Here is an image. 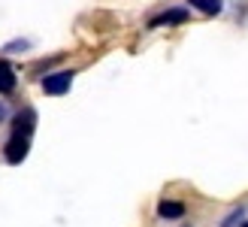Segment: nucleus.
I'll return each instance as SVG.
<instances>
[{
	"instance_id": "nucleus-5",
	"label": "nucleus",
	"mask_w": 248,
	"mask_h": 227,
	"mask_svg": "<svg viewBox=\"0 0 248 227\" xmlns=\"http://www.w3.org/2000/svg\"><path fill=\"white\" fill-rule=\"evenodd\" d=\"M157 215L160 218H182L185 215V203H182V200H160V203H157Z\"/></svg>"
},
{
	"instance_id": "nucleus-6",
	"label": "nucleus",
	"mask_w": 248,
	"mask_h": 227,
	"mask_svg": "<svg viewBox=\"0 0 248 227\" xmlns=\"http://www.w3.org/2000/svg\"><path fill=\"white\" fill-rule=\"evenodd\" d=\"M194 9H200L203 16H218L221 12V0H191Z\"/></svg>"
},
{
	"instance_id": "nucleus-8",
	"label": "nucleus",
	"mask_w": 248,
	"mask_h": 227,
	"mask_svg": "<svg viewBox=\"0 0 248 227\" xmlns=\"http://www.w3.org/2000/svg\"><path fill=\"white\" fill-rule=\"evenodd\" d=\"M242 218H245V209H233L230 215H227V221L221 224V227H236V224H242Z\"/></svg>"
},
{
	"instance_id": "nucleus-9",
	"label": "nucleus",
	"mask_w": 248,
	"mask_h": 227,
	"mask_svg": "<svg viewBox=\"0 0 248 227\" xmlns=\"http://www.w3.org/2000/svg\"><path fill=\"white\" fill-rule=\"evenodd\" d=\"M6 118V106H0V121H3Z\"/></svg>"
},
{
	"instance_id": "nucleus-4",
	"label": "nucleus",
	"mask_w": 248,
	"mask_h": 227,
	"mask_svg": "<svg viewBox=\"0 0 248 227\" xmlns=\"http://www.w3.org/2000/svg\"><path fill=\"white\" fill-rule=\"evenodd\" d=\"M16 88H18V73H16V67H12L6 58H0V97L16 94Z\"/></svg>"
},
{
	"instance_id": "nucleus-2",
	"label": "nucleus",
	"mask_w": 248,
	"mask_h": 227,
	"mask_svg": "<svg viewBox=\"0 0 248 227\" xmlns=\"http://www.w3.org/2000/svg\"><path fill=\"white\" fill-rule=\"evenodd\" d=\"M73 70H61V73H48L40 79V88H43V94L48 97H61V94H67L70 91V85H73Z\"/></svg>"
},
{
	"instance_id": "nucleus-3",
	"label": "nucleus",
	"mask_w": 248,
	"mask_h": 227,
	"mask_svg": "<svg viewBox=\"0 0 248 227\" xmlns=\"http://www.w3.org/2000/svg\"><path fill=\"white\" fill-rule=\"evenodd\" d=\"M191 18V12L185 9V6H172V9H164V12H157V16L148 21V28H172V24H185Z\"/></svg>"
},
{
	"instance_id": "nucleus-10",
	"label": "nucleus",
	"mask_w": 248,
	"mask_h": 227,
	"mask_svg": "<svg viewBox=\"0 0 248 227\" xmlns=\"http://www.w3.org/2000/svg\"><path fill=\"white\" fill-rule=\"evenodd\" d=\"M242 227H248V221H245V224H242Z\"/></svg>"
},
{
	"instance_id": "nucleus-1",
	"label": "nucleus",
	"mask_w": 248,
	"mask_h": 227,
	"mask_svg": "<svg viewBox=\"0 0 248 227\" xmlns=\"http://www.w3.org/2000/svg\"><path fill=\"white\" fill-rule=\"evenodd\" d=\"M33 130H36V109L33 106H21L12 118V133L9 140L3 143V161L6 163H21L31 151V140H33Z\"/></svg>"
},
{
	"instance_id": "nucleus-7",
	"label": "nucleus",
	"mask_w": 248,
	"mask_h": 227,
	"mask_svg": "<svg viewBox=\"0 0 248 227\" xmlns=\"http://www.w3.org/2000/svg\"><path fill=\"white\" fill-rule=\"evenodd\" d=\"M31 43L28 40H12L9 46H3V55H16V52H28Z\"/></svg>"
}]
</instances>
